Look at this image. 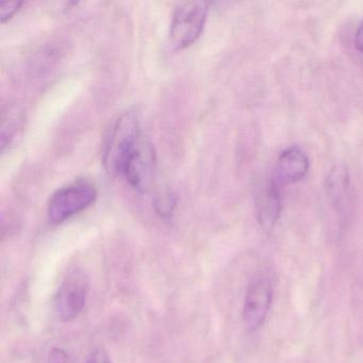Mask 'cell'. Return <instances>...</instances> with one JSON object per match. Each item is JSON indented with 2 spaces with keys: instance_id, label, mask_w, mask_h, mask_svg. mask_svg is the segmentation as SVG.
I'll return each instance as SVG.
<instances>
[{
  "instance_id": "8fae6325",
  "label": "cell",
  "mask_w": 363,
  "mask_h": 363,
  "mask_svg": "<svg viewBox=\"0 0 363 363\" xmlns=\"http://www.w3.org/2000/svg\"><path fill=\"white\" fill-rule=\"evenodd\" d=\"M69 354L61 348H54L48 357V363H69Z\"/></svg>"
},
{
  "instance_id": "277c9868",
  "label": "cell",
  "mask_w": 363,
  "mask_h": 363,
  "mask_svg": "<svg viewBox=\"0 0 363 363\" xmlns=\"http://www.w3.org/2000/svg\"><path fill=\"white\" fill-rule=\"evenodd\" d=\"M89 281L86 274L79 269L65 277L55 296V311L63 322H69L79 315L86 303Z\"/></svg>"
},
{
  "instance_id": "6da1fadb",
  "label": "cell",
  "mask_w": 363,
  "mask_h": 363,
  "mask_svg": "<svg viewBox=\"0 0 363 363\" xmlns=\"http://www.w3.org/2000/svg\"><path fill=\"white\" fill-rule=\"evenodd\" d=\"M140 118L135 111H126L112 125L104 148V164L108 173L122 176L130 157L143 142Z\"/></svg>"
},
{
  "instance_id": "3957f363",
  "label": "cell",
  "mask_w": 363,
  "mask_h": 363,
  "mask_svg": "<svg viewBox=\"0 0 363 363\" xmlns=\"http://www.w3.org/2000/svg\"><path fill=\"white\" fill-rule=\"evenodd\" d=\"M96 196V189L90 182H78L63 186L50 199L48 218L54 224H60L90 207Z\"/></svg>"
},
{
  "instance_id": "7c38bea8",
  "label": "cell",
  "mask_w": 363,
  "mask_h": 363,
  "mask_svg": "<svg viewBox=\"0 0 363 363\" xmlns=\"http://www.w3.org/2000/svg\"><path fill=\"white\" fill-rule=\"evenodd\" d=\"M86 363H111V361L103 350H95L86 359Z\"/></svg>"
},
{
  "instance_id": "9c48e42d",
  "label": "cell",
  "mask_w": 363,
  "mask_h": 363,
  "mask_svg": "<svg viewBox=\"0 0 363 363\" xmlns=\"http://www.w3.org/2000/svg\"><path fill=\"white\" fill-rule=\"evenodd\" d=\"M325 189L329 201L337 211H343L350 201V172L345 165H335L327 175Z\"/></svg>"
},
{
  "instance_id": "52a82bcc",
  "label": "cell",
  "mask_w": 363,
  "mask_h": 363,
  "mask_svg": "<svg viewBox=\"0 0 363 363\" xmlns=\"http://www.w3.org/2000/svg\"><path fill=\"white\" fill-rule=\"evenodd\" d=\"M155 169V152L152 144L144 139L137 152L130 157L124 171L123 177L135 190H147Z\"/></svg>"
},
{
  "instance_id": "7a4b0ae2",
  "label": "cell",
  "mask_w": 363,
  "mask_h": 363,
  "mask_svg": "<svg viewBox=\"0 0 363 363\" xmlns=\"http://www.w3.org/2000/svg\"><path fill=\"white\" fill-rule=\"evenodd\" d=\"M208 16L205 3H184L176 7L169 28V42L174 50L192 45L203 33Z\"/></svg>"
},
{
  "instance_id": "30bf717a",
  "label": "cell",
  "mask_w": 363,
  "mask_h": 363,
  "mask_svg": "<svg viewBox=\"0 0 363 363\" xmlns=\"http://www.w3.org/2000/svg\"><path fill=\"white\" fill-rule=\"evenodd\" d=\"M22 1H1L0 3V21L6 23L9 21L22 7Z\"/></svg>"
},
{
  "instance_id": "4fadbf2b",
  "label": "cell",
  "mask_w": 363,
  "mask_h": 363,
  "mask_svg": "<svg viewBox=\"0 0 363 363\" xmlns=\"http://www.w3.org/2000/svg\"><path fill=\"white\" fill-rule=\"evenodd\" d=\"M354 48L359 52L363 54V22L354 33Z\"/></svg>"
},
{
  "instance_id": "8992f818",
  "label": "cell",
  "mask_w": 363,
  "mask_h": 363,
  "mask_svg": "<svg viewBox=\"0 0 363 363\" xmlns=\"http://www.w3.org/2000/svg\"><path fill=\"white\" fill-rule=\"evenodd\" d=\"M309 169L310 160L307 154L298 146H291L278 157L269 180L281 189L282 186L301 182Z\"/></svg>"
},
{
  "instance_id": "ba28073f",
  "label": "cell",
  "mask_w": 363,
  "mask_h": 363,
  "mask_svg": "<svg viewBox=\"0 0 363 363\" xmlns=\"http://www.w3.org/2000/svg\"><path fill=\"white\" fill-rule=\"evenodd\" d=\"M259 224L265 231L273 230L281 213L280 189L271 180L259 189L256 201Z\"/></svg>"
},
{
  "instance_id": "5b68a950",
  "label": "cell",
  "mask_w": 363,
  "mask_h": 363,
  "mask_svg": "<svg viewBox=\"0 0 363 363\" xmlns=\"http://www.w3.org/2000/svg\"><path fill=\"white\" fill-rule=\"evenodd\" d=\"M273 298V286L265 276L254 278L246 291L243 320L250 331L258 330L267 320Z\"/></svg>"
}]
</instances>
